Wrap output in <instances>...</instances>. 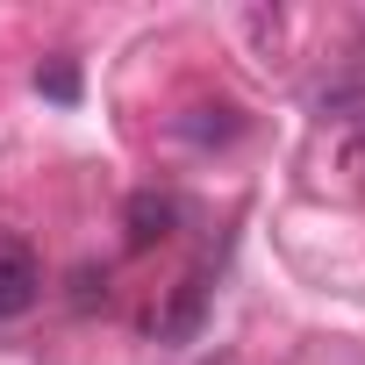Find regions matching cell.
<instances>
[{
  "label": "cell",
  "mask_w": 365,
  "mask_h": 365,
  "mask_svg": "<svg viewBox=\"0 0 365 365\" xmlns=\"http://www.w3.org/2000/svg\"><path fill=\"white\" fill-rule=\"evenodd\" d=\"M43 301V258L22 237H0V322H22Z\"/></svg>",
  "instance_id": "cell-1"
},
{
  "label": "cell",
  "mask_w": 365,
  "mask_h": 365,
  "mask_svg": "<svg viewBox=\"0 0 365 365\" xmlns=\"http://www.w3.org/2000/svg\"><path fill=\"white\" fill-rule=\"evenodd\" d=\"M172 222H179V208L165 201V194H129V244H158V237H172Z\"/></svg>",
  "instance_id": "cell-2"
},
{
  "label": "cell",
  "mask_w": 365,
  "mask_h": 365,
  "mask_svg": "<svg viewBox=\"0 0 365 365\" xmlns=\"http://www.w3.org/2000/svg\"><path fill=\"white\" fill-rule=\"evenodd\" d=\"M201 308H208V287H201V279H179V301H172V315H165V336H172V344L194 336V329H201Z\"/></svg>",
  "instance_id": "cell-3"
},
{
  "label": "cell",
  "mask_w": 365,
  "mask_h": 365,
  "mask_svg": "<svg viewBox=\"0 0 365 365\" xmlns=\"http://www.w3.org/2000/svg\"><path fill=\"white\" fill-rule=\"evenodd\" d=\"M36 86H43L51 101H79V72H72V65H51V72H36Z\"/></svg>",
  "instance_id": "cell-4"
}]
</instances>
